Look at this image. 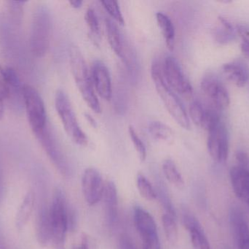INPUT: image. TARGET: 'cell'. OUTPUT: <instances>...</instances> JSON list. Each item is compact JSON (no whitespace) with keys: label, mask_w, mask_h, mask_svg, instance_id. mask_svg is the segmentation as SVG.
Segmentation results:
<instances>
[{"label":"cell","mask_w":249,"mask_h":249,"mask_svg":"<svg viewBox=\"0 0 249 249\" xmlns=\"http://www.w3.org/2000/svg\"><path fill=\"white\" fill-rule=\"evenodd\" d=\"M77 224L76 214L70 209L62 190L57 189L50 206V244L53 249H65L66 235Z\"/></svg>","instance_id":"cell-1"},{"label":"cell","mask_w":249,"mask_h":249,"mask_svg":"<svg viewBox=\"0 0 249 249\" xmlns=\"http://www.w3.org/2000/svg\"><path fill=\"white\" fill-rule=\"evenodd\" d=\"M151 75L157 92L160 96L170 115L180 127L189 130L190 128V122L188 114L175 92L165 81L162 73V67L158 61L152 63Z\"/></svg>","instance_id":"cell-2"},{"label":"cell","mask_w":249,"mask_h":249,"mask_svg":"<svg viewBox=\"0 0 249 249\" xmlns=\"http://www.w3.org/2000/svg\"><path fill=\"white\" fill-rule=\"evenodd\" d=\"M70 66L77 88L86 104L96 114L101 112L100 103L95 92L91 74L81 51L75 45L69 50Z\"/></svg>","instance_id":"cell-3"},{"label":"cell","mask_w":249,"mask_h":249,"mask_svg":"<svg viewBox=\"0 0 249 249\" xmlns=\"http://www.w3.org/2000/svg\"><path fill=\"white\" fill-rule=\"evenodd\" d=\"M52 19L48 7L39 6L34 14L30 34L32 52L36 57H45L51 43Z\"/></svg>","instance_id":"cell-4"},{"label":"cell","mask_w":249,"mask_h":249,"mask_svg":"<svg viewBox=\"0 0 249 249\" xmlns=\"http://www.w3.org/2000/svg\"><path fill=\"white\" fill-rule=\"evenodd\" d=\"M55 106L64 130L69 137L79 146H87L89 139L86 133L80 127L71 102L64 91H57L55 94Z\"/></svg>","instance_id":"cell-5"},{"label":"cell","mask_w":249,"mask_h":249,"mask_svg":"<svg viewBox=\"0 0 249 249\" xmlns=\"http://www.w3.org/2000/svg\"><path fill=\"white\" fill-rule=\"evenodd\" d=\"M23 96L29 125L37 138L48 126L45 103L38 91L30 85L23 86Z\"/></svg>","instance_id":"cell-6"},{"label":"cell","mask_w":249,"mask_h":249,"mask_svg":"<svg viewBox=\"0 0 249 249\" xmlns=\"http://www.w3.org/2000/svg\"><path fill=\"white\" fill-rule=\"evenodd\" d=\"M45 153L63 176L70 177L71 174L70 164L57 140L56 136L50 126L37 137Z\"/></svg>","instance_id":"cell-7"},{"label":"cell","mask_w":249,"mask_h":249,"mask_svg":"<svg viewBox=\"0 0 249 249\" xmlns=\"http://www.w3.org/2000/svg\"><path fill=\"white\" fill-rule=\"evenodd\" d=\"M238 165L231 168V184L235 195L249 208V156L243 151L236 153Z\"/></svg>","instance_id":"cell-8"},{"label":"cell","mask_w":249,"mask_h":249,"mask_svg":"<svg viewBox=\"0 0 249 249\" xmlns=\"http://www.w3.org/2000/svg\"><path fill=\"white\" fill-rule=\"evenodd\" d=\"M162 73L165 81L174 92L184 96L193 95V86L174 57H166L162 67Z\"/></svg>","instance_id":"cell-9"},{"label":"cell","mask_w":249,"mask_h":249,"mask_svg":"<svg viewBox=\"0 0 249 249\" xmlns=\"http://www.w3.org/2000/svg\"><path fill=\"white\" fill-rule=\"evenodd\" d=\"M208 150L213 160L225 163L229 153V134L222 121L208 131Z\"/></svg>","instance_id":"cell-10"},{"label":"cell","mask_w":249,"mask_h":249,"mask_svg":"<svg viewBox=\"0 0 249 249\" xmlns=\"http://www.w3.org/2000/svg\"><path fill=\"white\" fill-rule=\"evenodd\" d=\"M200 85L203 93L212 101L216 109L225 110L229 107V93L216 75L208 73L203 76Z\"/></svg>","instance_id":"cell-11"},{"label":"cell","mask_w":249,"mask_h":249,"mask_svg":"<svg viewBox=\"0 0 249 249\" xmlns=\"http://www.w3.org/2000/svg\"><path fill=\"white\" fill-rule=\"evenodd\" d=\"M82 188L88 204L93 206L102 199L105 184L100 172L93 168L85 171L82 178Z\"/></svg>","instance_id":"cell-12"},{"label":"cell","mask_w":249,"mask_h":249,"mask_svg":"<svg viewBox=\"0 0 249 249\" xmlns=\"http://www.w3.org/2000/svg\"><path fill=\"white\" fill-rule=\"evenodd\" d=\"M91 77L98 95L105 100H110L112 96V80L107 67L102 61H94L92 66Z\"/></svg>","instance_id":"cell-13"},{"label":"cell","mask_w":249,"mask_h":249,"mask_svg":"<svg viewBox=\"0 0 249 249\" xmlns=\"http://www.w3.org/2000/svg\"><path fill=\"white\" fill-rule=\"evenodd\" d=\"M183 224L190 232L192 244L194 249H211L204 230L197 219L189 212L183 213Z\"/></svg>","instance_id":"cell-14"},{"label":"cell","mask_w":249,"mask_h":249,"mask_svg":"<svg viewBox=\"0 0 249 249\" xmlns=\"http://www.w3.org/2000/svg\"><path fill=\"white\" fill-rule=\"evenodd\" d=\"M107 222L109 227H114L118 219V196L116 185L113 181L105 184L103 196Z\"/></svg>","instance_id":"cell-15"},{"label":"cell","mask_w":249,"mask_h":249,"mask_svg":"<svg viewBox=\"0 0 249 249\" xmlns=\"http://www.w3.org/2000/svg\"><path fill=\"white\" fill-rule=\"evenodd\" d=\"M134 222L142 241L158 238V229L153 217L141 207L135 208Z\"/></svg>","instance_id":"cell-16"},{"label":"cell","mask_w":249,"mask_h":249,"mask_svg":"<svg viewBox=\"0 0 249 249\" xmlns=\"http://www.w3.org/2000/svg\"><path fill=\"white\" fill-rule=\"evenodd\" d=\"M222 71L228 80L238 87L245 86L249 80V67L241 60H235L222 66Z\"/></svg>","instance_id":"cell-17"},{"label":"cell","mask_w":249,"mask_h":249,"mask_svg":"<svg viewBox=\"0 0 249 249\" xmlns=\"http://www.w3.org/2000/svg\"><path fill=\"white\" fill-rule=\"evenodd\" d=\"M105 24H106L107 36L109 45L115 54L124 61L125 56L130 51L129 46L124 41L122 34L120 32L115 22L108 19H106Z\"/></svg>","instance_id":"cell-18"},{"label":"cell","mask_w":249,"mask_h":249,"mask_svg":"<svg viewBox=\"0 0 249 249\" xmlns=\"http://www.w3.org/2000/svg\"><path fill=\"white\" fill-rule=\"evenodd\" d=\"M5 72L7 84V99L14 106L20 108L23 105V86H22L20 77L16 70L12 67L5 68Z\"/></svg>","instance_id":"cell-19"},{"label":"cell","mask_w":249,"mask_h":249,"mask_svg":"<svg viewBox=\"0 0 249 249\" xmlns=\"http://www.w3.org/2000/svg\"><path fill=\"white\" fill-rule=\"evenodd\" d=\"M36 234L38 242L42 247L50 244V207L42 202L38 207L36 221Z\"/></svg>","instance_id":"cell-20"},{"label":"cell","mask_w":249,"mask_h":249,"mask_svg":"<svg viewBox=\"0 0 249 249\" xmlns=\"http://www.w3.org/2000/svg\"><path fill=\"white\" fill-rule=\"evenodd\" d=\"M213 36L217 43L227 45L236 39L237 31L228 19L219 17L213 30Z\"/></svg>","instance_id":"cell-21"},{"label":"cell","mask_w":249,"mask_h":249,"mask_svg":"<svg viewBox=\"0 0 249 249\" xmlns=\"http://www.w3.org/2000/svg\"><path fill=\"white\" fill-rule=\"evenodd\" d=\"M35 195L30 190L26 193L23 201L20 203L16 216V226L18 230L24 229L26 225L32 217L35 209Z\"/></svg>","instance_id":"cell-22"},{"label":"cell","mask_w":249,"mask_h":249,"mask_svg":"<svg viewBox=\"0 0 249 249\" xmlns=\"http://www.w3.org/2000/svg\"><path fill=\"white\" fill-rule=\"evenodd\" d=\"M156 19L168 49L173 51L175 43V29L172 20L162 12L156 13Z\"/></svg>","instance_id":"cell-23"},{"label":"cell","mask_w":249,"mask_h":249,"mask_svg":"<svg viewBox=\"0 0 249 249\" xmlns=\"http://www.w3.org/2000/svg\"><path fill=\"white\" fill-rule=\"evenodd\" d=\"M149 133L156 140L162 141H171L174 137L172 129L160 121H155L151 122L148 127Z\"/></svg>","instance_id":"cell-24"},{"label":"cell","mask_w":249,"mask_h":249,"mask_svg":"<svg viewBox=\"0 0 249 249\" xmlns=\"http://www.w3.org/2000/svg\"><path fill=\"white\" fill-rule=\"evenodd\" d=\"M162 171L164 175L171 184L181 189L184 187V181L178 171L175 162L171 159H166L162 164Z\"/></svg>","instance_id":"cell-25"},{"label":"cell","mask_w":249,"mask_h":249,"mask_svg":"<svg viewBox=\"0 0 249 249\" xmlns=\"http://www.w3.org/2000/svg\"><path fill=\"white\" fill-rule=\"evenodd\" d=\"M85 20L89 29L90 39L95 45H99L101 40L100 26L99 19L93 9H88L85 15Z\"/></svg>","instance_id":"cell-26"},{"label":"cell","mask_w":249,"mask_h":249,"mask_svg":"<svg viewBox=\"0 0 249 249\" xmlns=\"http://www.w3.org/2000/svg\"><path fill=\"white\" fill-rule=\"evenodd\" d=\"M237 241L240 249H249V227L243 218L236 216L235 222Z\"/></svg>","instance_id":"cell-27"},{"label":"cell","mask_w":249,"mask_h":249,"mask_svg":"<svg viewBox=\"0 0 249 249\" xmlns=\"http://www.w3.org/2000/svg\"><path fill=\"white\" fill-rule=\"evenodd\" d=\"M136 184L141 195L146 200L152 201L157 198V193L149 180L142 173H139L136 178Z\"/></svg>","instance_id":"cell-28"},{"label":"cell","mask_w":249,"mask_h":249,"mask_svg":"<svg viewBox=\"0 0 249 249\" xmlns=\"http://www.w3.org/2000/svg\"><path fill=\"white\" fill-rule=\"evenodd\" d=\"M157 197H159L161 204L165 209V211L168 214L171 215L173 217L177 218L175 209L173 206L172 202L170 199L169 194L166 188L164 186L162 181H157Z\"/></svg>","instance_id":"cell-29"},{"label":"cell","mask_w":249,"mask_h":249,"mask_svg":"<svg viewBox=\"0 0 249 249\" xmlns=\"http://www.w3.org/2000/svg\"><path fill=\"white\" fill-rule=\"evenodd\" d=\"M162 226L167 239L171 244H174L177 241L178 230H177L176 218L168 213H164L162 217Z\"/></svg>","instance_id":"cell-30"},{"label":"cell","mask_w":249,"mask_h":249,"mask_svg":"<svg viewBox=\"0 0 249 249\" xmlns=\"http://www.w3.org/2000/svg\"><path fill=\"white\" fill-rule=\"evenodd\" d=\"M206 109L198 100H194L190 106V116L196 125L202 127Z\"/></svg>","instance_id":"cell-31"},{"label":"cell","mask_w":249,"mask_h":249,"mask_svg":"<svg viewBox=\"0 0 249 249\" xmlns=\"http://www.w3.org/2000/svg\"><path fill=\"white\" fill-rule=\"evenodd\" d=\"M129 135L131 139L132 143L135 149L139 154L141 161H144L146 157V149L144 143L142 141V139L139 137V134L136 133L135 129L132 126H129L128 127Z\"/></svg>","instance_id":"cell-32"},{"label":"cell","mask_w":249,"mask_h":249,"mask_svg":"<svg viewBox=\"0 0 249 249\" xmlns=\"http://www.w3.org/2000/svg\"><path fill=\"white\" fill-rule=\"evenodd\" d=\"M101 4L103 5L104 8L109 13V16L116 20L120 24H124V19L121 13V8L118 1H102Z\"/></svg>","instance_id":"cell-33"},{"label":"cell","mask_w":249,"mask_h":249,"mask_svg":"<svg viewBox=\"0 0 249 249\" xmlns=\"http://www.w3.org/2000/svg\"><path fill=\"white\" fill-rule=\"evenodd\" d=\"M8 4L9 12L10 15L15 20L20 23L21 21L22 16H23V4L25 1H7Z\"/></svg>","instance_id":"cell-34"},{"label":"cell","mask_w":249,"mask_h":249,"mask_svg":"<svg viewBox=\"0 0 249 249\" xmlns=\"http://www.w3.org/2000/svg\"><path fill=\"white\" fill-rule=\"evenodd\" d=\"M71 249H96L94 241L89 235L83 234L78 245L74 246Z\"/></svg>","instance_id":"cell-35"},{"label":"cell","mask_w":249,"mask_h":249,"mask_svg":"<svg viewBox=\"0 0 249 249\" xmlns=\"http://www.w3.org/2000/svg\"><path fill=\"white\" fill-rule=\"evenodd\" d=\"M0 92H2L7 99V84L5 68L0 65Z\"/></svg>","instance_id":"cell-36"},{"label":"cell","mask_w":249,"mask_h":249,"mask_svg":"<svg viewBox=\"0 0 249 249\" xmlns=\"http://www.w3.org/2000/svg\"><path fill=\"white\" fill-rule=\"evenodd\" d=\"M119 249H136L130 238L126 235H121L118 241Z\"/></svg>","instance_id":"cell-37"},{"label":"cell","mask_w":249,"mask_h":249,"mask_svg":"<svg viewBox=\"0 0 249 249\" xmlns=\"http://www.w3.org/2000/svg\"><path fill=\"white\" fill-rule=\"evenodd\" d=\"M238 32L242 39L249 41V26L247 25H240L238 26Z\"/></svg>","instance_id":"cell-38"},{"label":"cell","mask_w":249,"mask_h":249,"mask_svg":"<svg viewBox=\"0 0 249 249\" xmlns=\"http://www.w3.org/2000/svg\"><path fill=\"white\" fill-rule=\"evenodd\" d=\"M241 51L244 55L249 59V41L242 39L241 45Z\"/></svg>","instance_id":"cell-39"},{"label":"cell","mask_w":249,"mask_h":249,"mask_svg":"<svg viewBox=\"0 0 249 249\" xmlns=\"http://www.w3.org/2000/svg\"><path fill=\"white\" fill-rule=\"evenodd\" d=\"M6 97L2 92H0V121L2 119L4 115V101Z\"/></svg>","instance_id":"cell-40"},{"label":"cell","mask_w":249,"mask_h":249,"mask_svg":"<svg viewBox=\"0 0 249 249\" xmlns=\"http://www.w3.org/2000/svg\"><path fill=\"white\" fill-rule=\"evenodd\" d=\"M3 192H4V177H3L2 170L0 165V200L2 197Z\"/></svg>","instance_id":"cell-41"},{"label":"cell","mask_w":249,"mask_h":249,"mask_svg":"<svg viewBox=\"0 0 249 249\" xmlns=\"http://www.w3.org/2000/svg\"><path fill=\"white\" fill-rule=\"evenodd\" d=\"M85 116H86L87 121L90 123V125L93 126V127H97V123H96V120L90 114H85Z\"/></svg>","instance_id":"cell-42"},{"label":"cell","mask_w":249,"mask_h":249,"mask_svg":"<svg viewBox=\"0 0 249 249\" xmlns=\"http://www.w3.org/2000/svg\"><path fill=\"white\" fill-rule=\"evenodd\" d=\"M70 4L74 8H79V7H81L83 1H80V0H72V1H70Z\"/></svg>","instance_id":"cell-43"},{"label":"cell","mask_w":249,"mask_h":249,"mask_svg":"<svg viewBox=\"0 0 249 249\" xmlns=\"http://www.w3.org/2000/svg\"><path fill=\"white\" fill-rule=\"evenodd\" d=\"M0 249H8L7 245H6L5 241H4V238H3L2 234H1V230H0Z\"/></svg>","instance_id":"cell-44"}]
</instances>
